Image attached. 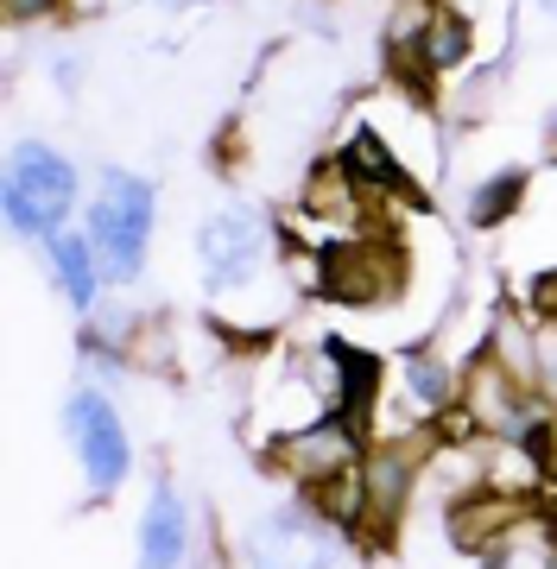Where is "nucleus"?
I'll use <instances>...</instances> for the list:
<instances>
[{"label":"nucleus","mask_w":557,"mask_h":569,"mask_svg":"<svg viewBox=\"0 0 557 569\" xmlns=\"http://www.w3.org/2000/svg\"><path fill=\"white\" fill-rule=\"evenodd\" d=\"M336 171L349 178V190H406V171H399V159L387 152V140L380 133H349V146H342V159H336Z\"/></svg>","instance_id":"10"},{"label":"nucleus","mask_w":557,"mask_h":569,"mask_svg":"<svg viewBox=\"0 0 557 569\" xmlns=\"http://www.w3.org/2000/svg\"><path fill=\"white\" fill-rule=\"evenodd\" d=\"M538 7H551V13H557V0H538Z\"/></svg>","instance_id":"21"},{"label":"nucleus","mask_w":557,"mask_h":569,"mask_svg":"<svg viewBox=\"0 0 557 569\" xmlns=\"http://www.w3.org/2000/svg\"><path fill=\"white\" fill-rule=\"evenodd\" d=\"M317 284H324L330 298H342V305H380L392 284H399V260H392L380 241H336L330 253H324Z\"/></svg>","instance_id":"7"},{"label":"nucleus","mask_w":557,"mask_h":569,"mask_svg":"<svg viewBox=\"0 0 557 569\" xmlns=\"http://www.w3.org/2000/svg\"><path fill=\"white\" fill-rule=\"evenodd\" d=\"M462 58H469V20L437 7L431 32H425V44H418V70H456Z\"/></svg>","instance_id":"14"},{"label":"nucleus","mask_w":557,"mask_h":569,"mask_svg":"<svg viewBox=\"0 0 557 569\" xmlns=\"http://www.w3.org/2000/svg\"><path fill=\"white\" fill-rule=\"evenodd\" d=\"M272 456H279V468H286L291 481L324 488V481H336V475H349V462L361 456V425H355V418H324V425L286 437Z\"/></svg>","instance_id":"6"},{"label":"nucleus","mask_w":557,"mask_h":569,"mask_svg":"<svg viewBox=\"0 0 557 569\" xmlns=\"http://www.w3.org/2000/svg\"><path fill=\"white\" fill-rule=\"evenodd\" d=\"M248 557H253V569H330L336 538H330V526H317L310 512L272 507L248 526Z\"/></svg>","instance_id":"4"},{"label":"nucleus","mask_w":557,"mask_h":569,"mask_svg":"<svg viewBox=\"0 0 557 569\" xmlns=\"http://www.w3.org/2000/svg\"><path fill=\"white\" fill-rule=\"evenodd\" d=\"M7 222L20 228V234H58V222L70 216L77 203V171L70 159H58L51 146H13V159H7Z\"/></svg>","instance_id":"1"},{"label":"nucleus","mask_w":557,"mask_h":569,"mask_svg":"<svg viewBox=\"0 0 557 569\" xmlns=\"http://www.w3.org/2000/svg\"><path fill=\"white\" fill-rule=\"evenodd\" d=\"M406 387H412V399L425 411H444V406H462V387H456V373L444 361H431V355H418L412 367H406Z\"/></svg>","instance_id":"15"},{"label":"nucleus","mask_w":557,"mask_h":569,"mask_svg":"<svg viewBox=\"0 0 557 569\" xmlns=\"http://www.w3.org/2000/svg\"><path fill=\"white\" fill-rule=\"evenodd\" d=\"M185 545H190L185 500H178L171 488H152L146 519H140V569H178L185 563Z\"/></svg>","instance_id":"8"},{"label":"nucleus","mask_w":557,"mask_h":569,"mask_svg":"<svg viewBox=\"0 0 557 569\" xmlns=\"http://www.w3.org/2000/svg\"><path fill=\"white\" fill-rule=\"evenodd\" d=\"M324 355H330V367H336V380H342V406H349V418L355 425H368V406H374V387H380V361L374 355H361V348H349V342H324Z\"/></svg>","instance_id":"12"},{"label":"nucleus","mask_w":557,"mask_h":569,"mask_svg":"<svg viewBox=\"0 0 557 569\" xmlns=\"http://www.w3.org/2000/svg\"><path fill=\"white\" fill-rule=\"evenodd\" d=\"M51 7H58V0H7V13H13V20H44Z\"/></svg>","instance_id":"18"},{"label":"nucleus","mask_w":557,"mask_h":569,"mask_svg":"<svg viewBox=\"0 0 557 569\" xmlns=\"http://www.w3.org/2000/svg\"><path fill=\"white\" fill-rule=\"evenodd\" d=\"M538 367H545V380H551V392H557V342H538Z\"/></svg>","instance_id":"19"},{"label":"nucleus","mask_w":557,"mask_h":569,"mask_svg":"<svg viewBox=\"0 0 557 569\" xmlns=\"http://www.w3.org/2000/svg\"><path fill=\"white\" fill-rule=\"evenodd\" d=\"M507 519H514V500H500V488H475L450 507V538L462 550H481L488 538H500Z\"/></svg>","instance_id":"11"},{"label":"nucleus","mask_w":557,"mask_h":569,"mask_svg":"<svg viewBox=\"0 0 557 569\" xmlns=\"http://www.w3.org/2000/svg\"><path fill=\"white\" fill-rule=\"evenodd\" d=\"M412 456H399V449H374L368 468H361V488H368V526L387 531L399 526V512H406V493H412Z\"/></svg>","instance_id":"9"},{"label":"nucleus","mask_w":557,"mask_h":569,"mask_svg":"<svg viewBox=\"0 0 557 569\" xmlns=\"http://www.w3.org/2000/svg\"><path fill=\"white\" fill-rule=\"evenodd\" d=\"M146 234H152V183L108 171L102 190H96V209H89V241H96V253H102V266L115 279L140 272Z\"/></svg>","instance_id":"2"},{"label":"nucleus","mask_w":557,"mask_h":569,"mask_svg":"<svg viewBox=\"0 0 557 569\" xmlns=\"http://www.w3.org/2000/svg\"><path fill=\"white\" fill-rule=\"evenodd\" d=\"M519 171H500V178H488L481 190H475V203H469V222L475 228H495L500 216H514V203H519Z\"/></svg>","instance_id":"16"},{"label":"nucleus","mask_w":557,"mask_h":569,"mask_svg":"<svg viewBox=\"0 0 557 569\" xmlns=\"http://www.w3.org/2000/svg\"><path fill=\"white\" fill-rule=\"evenodd\" d=\"M63 418H70V443H77V456H83L89 488L96 493L121 488L133 449H127V430H121V418H115V406H108L96 387H83V392H70V411H63Z\"/></svg>","instance_id":"5"},{"label":"nucleus","mask_w":557,"mask_h":569,"mask_svg":"<svg viewBox=\"0 0 557 569\" xmlns=\"http://www.w3.org/2000/svg\"><path fill=\"white\" fill-rule=\"evenodd\" d=\"M96 241L89 234H51V266H58V279H63V291H70V305L77 310H89L96 305Z\"/></svg>","instance_id":"13"},{"label":"nucleus","mask_w":557,"mask_h":569,"mask_svg":"<svg viewBox=\"0 0 557 569\" xmlns=\"http://www.w3.org/2000/svg\"><path fill=\"white\" fill-rule=\"evenodd\" d=\"M267 247H272L267 216L253 203H222L203 228H197V260H203L209 284H241L248 272H260Z\"/></svg>","instance_id":"3"},{"label":"nucleus","mask_w":557,"mask_h":569,"mask_svg":"<svg viewBox=\"0 0 557 569\" xmlns=\"http://www.w3.org/2000/svg\"><path fill=\"white\" fill-rule=\"evenodd\" d=\"M551 526H557V488H551Z\"/></svg>","instance_id":"20"},{"label":"nucleus","mask_w":557,"mask_h":569,"mask_svg":"<svg viewBox=\"0 0 557 569\" xmlns=\"http://www.w3.org/2000/svg\"><path fill=\"white\" fill-rule=\"evenodd\" d=\"M533 310L538 317H557V272H545V279L533 284Z\"/></svg>","instance_id":"17"}]
</instances>
